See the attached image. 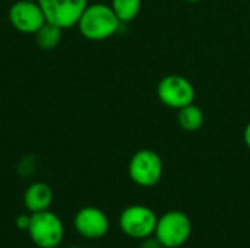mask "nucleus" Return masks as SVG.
Instances as JSON below:
<instances>
[{
	"mask_svg": "<svg viewBox=\"0 0 250 248\" xmlns=\"http://www.w3.org/2000/svg\"><path fill=\"white\" fill-rule=\"evenodd\" d=\"M185 1H189V3H198V1H202V0H185Z\"/></svg>",
	"mask_w": 250,
	"mask_h": 248,
	"instance_id": "17",
	"label": "nucleus"
},
{
	"mask_svg": "<svg viewBox=\"0 0 250 248\" xmlns=\"http://www.w3.org/2000/svg\"><path fill=\"white\" fill-rule=\"evenodd\" d=\"M163 159L151 149H141L129 161L127 172L130 180L139 187H154L163 177Z\"/></svg>",
	"mask_w": 250,
	"mask_h": 248,
	"instance_id": "4",
	"label": "nucleus"
},
{
	"mask_svg": "<svg viewBox=\"0 0 250 248\" xmlns=\"http://www.w3.org/2000/svg\"><path fill=\"white\" fill-rule=\"evenodd\" d=\"M9 22L22 34H35L47 20L37 0H19L9 9Z\"/></svg>",
	"mask_w": 250,
	"mask_h": 248,
	"instance_id": "8",
	"label": "nucleus"
},
{
	"mask_svg": "<svg viewBox=\"0 0 250 248\" xmlns=\"http://www.w3.org/2000/svg\"><path fill=\"white\" fill-rule=\"evenodd\" d=\"M141 248H164V247L160 244V241H158L157 238L149 240V237H148V238H145V240H144V243L141 244Z\"/></svg>",
	"mask_w": 250,
	"mask_h": 248,
	"instance_id": "15",
	"label": "nucleus"
},
{
	"mask_svg": "<svg viewBox=\"0 0 250 248\" xmlns=\"http://www.w3.org/2000/svg\"><path fill=\"white\" fill-rule=\"evenodd\" d=\"M53 203V190L48 184L37 181L28 186L23 193V205L31 212H42L48 210Z\"/></svg>",
	"mask_w": 250,
	"mask_h": 248,
	"instance_id": "10",
	"label": "nucleus"
},
{
	"mask_svg": "<svg viewBox=\"0 0 250 248\" xmlns=\"http://www.w3.org/2000/svg\"><path fill=\"white\" fill-rule=\"evenodd\" d=\"M31 224V215H19L16 218V228L21 231H28Z\"/></svg>",
	"mask_w": 250,
	"mask_h": 248,
	"instance_id": "14",
	"label": "nucleus"
},
{
	"mask_svg": "<svg viewBox=\"0 0 250 248\" xmlns=\"http://www.w3.org/2000/svg\"><path fill=\"white\" fill-rule=\"evenodd\" d=\"M69 248H81V247H69Z\"/></svg>",
	"mask_w": 250,
	"mask_h": 248,
	"instance_id": "18",
	"label": "nucleus"
},
{
	"mask_svg": "<svg viewBox=\"0 0 250 248\" xmlns=\"http://www.w3.org/2000/svg\"><path fill=\"white\" fill-rule=\"evenodd\" d=\"M111 9L114 10L116 16L120 22H130L133 20L142 7V0H111Z\"/></svg>",
	"mask_w": 250,
	"mask_h": 248,
	"instance_id": "13",
	"label": "nucleus"
},
{
	"mask_svg": "<svg viewBox=\"0 0 250 248\" xmlns=\"http://www.w3.org/2000/svg\"><path fill=\"white\" fill-rule=\"evenodd\" d=\"M62 32L63 29L50 23V22H45L34 35H35V41H37V45L44 50V51H50V50H54L60 41H62Z\"/></svg>",
	"mask_w": 250,
	"mask_h": 248,
	"instance_id": "12",
	"label": "nucleus"
},
{
	"mask_svg": "<svg viewBox=\"0 0 250 248\" xmlns=\"http://www.w3.org/2000/svg\"><path fill=\"white\" fill-rule=\"evenodd\" d=\"M157 96L168 108L180 110L189 104H193L196 92L193 83L180 75L164 76L157 86Z\"/></svg>",
	"mask_w": 250,
	"mask_h": 248,
	"instance_id": "6",
	"label": "nucleus"
},
{
	"mask_svg": "<svg viewBox=\"0 0 250 248\" xmlns=\"http://www.w3.org/2000/svg\"><path fill=\"white\" fill-rule=\"evenodd\" d=\"M73 227L79 235L88 240H100L110 229V221L107 215L94 206H85L79 209L73 218Z\"/></svg>",
	"mask_w": 250,
	"mask_h": 248,
	"instance_id": "9",
	"label": "nucleus"
},
{
	"mask_svg": "<svg viewBox=\"0 0 250 248\" xmlns=\"http://www.w3.org/2000/svg\"><path fill=\"white\" fill-rule=\"evenodd\" d=\"M26 232L38 248H56L63 241L64 227L62 219L48 209L31 213V224Z\"/></svg>",
	"mask_w": 250,
	"mask_h": 248,
	"instance_id": "3",
	"label": "nucleus"
},
{
	"mask_svg": "<svg viewBox=\"0 0 250 248\" xmlns=\"http://www.w3.org/2000/svg\"><path fill=\"white\" fill-rule=\"evenodd\" d=\"M157 221L158 218L151 208L132 205L120 213L119 225L125 235L133 240H145L155 232Z\"/></svg>",
	"mask_w": 250,
	"mask_h": 248,
	"instance_id": "5",
	"label": "nucleus"
},
{
	"mask_svg": "<svg viewBox=\"0 0 250 248\" xmlns=\"http://www.w3.org/2000/svg\"><path fill=\"white\" fill-rule=\"evenodd\" d=\"M120 25L122 22L116 16L111 6L104 3H95L86 6L76 26L85 39L104 41L117 34Z\"/></svg>",
	"mask_w": 250,
	"mask_h": 248,
	"instance_id": "1",
	"label": "nucleus"
},
{
	"mask_svg": "<svg viewBox=\"0 0 250 248\" xmlns=\"http://www.w3.org/2000/svg\"><path fill=\"white\" fill-rule=\"evenodd\" d=\"M204 121H205V114L195 104H189L179 110L177 123L185 132H198L204 126Z\"/></svg>",
	"mask_w": 250,
	"mask_h": 248,
	"instance_id": "11",
	"label": "nucleus"
},
{
	"mask_svg": "<svg viewBox=\"0 0 250 248\" xmlns=\"http://www.w3.org/2000/svg\"><path fill=\"white\" fill-rule=\"evenodd\" d=\"M154 234L164 248L182 247L192 235V221L185 212H166L158 218Z\"/></svg>",
	"mask_w": 250,
	"mask_h": 248,
	"instance_id": "2",
	"label": "nucleus"
},
{
	"mask_svg": "<svg viewBox=\"0 0 250 248\" xmlns=\"http://www.w3.org/2000/svg\"><path fill=\"white\" fill-rule=\"evenodd\" d=\"M45 20L62 28L69 29L78 25L88 0H37Z\"/></svg>",
	"mask_w": 250,
	"mask_h": 248,
	"instance_id": "7",
	"label": "nucleus"
},
{
	"mask_svg": "<svg viewBox=\"0 0 250 248\" xmlns=\"http://www.w3.org/2000/svg\"><path fill=\"white\" fill-rule=\"evenodd\" d=\"M243 140H245L246 146L249 148V151H250V121L246 124V127H245V132H243Z\"/></svg>",
	"mask_w": 250,
	"mask_h": 248,
	"instance_id": "16",
	"label": "nucleus"
}]
</instances>
